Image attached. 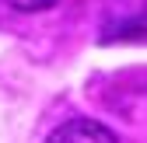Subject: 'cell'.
Wrapping results in <instances>:
<instances>
[{
    "label": "cell",
    "instance_id": "1",
    "mask_svg": "<svg viewBox=\"0 0 147 143\" xmlns=\"http://www.w3.org/2000/svg\"><path fill=\"white\" fill-rule=\"evenodd\" d=\"M46 143H119V140L109 126H102L95 119H70L53 129V136Z\"/></svg>",
    "mask_w": 147,
    "mask_h": 143
},
{
    "label": "cell",
    "instance_id": "2",
    "mask_svg": "<svg viewBox=\"0 0 147 143\" xmlns=\"http://www.w3.org/2000/svg\"><path fill=\"white\" fill-rule=\"evenodd\" d=\"M7 4L21 14H39V11H49L53 4H60V0H7Z\"/></svg>",
    "mask_w": 147,
    "mask_h": 143
}]
</instances>
